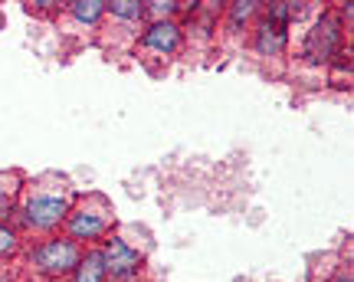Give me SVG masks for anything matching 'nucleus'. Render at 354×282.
Segmentation results:
<instances>
[{
	"instance_id": "obj_15",
	"label": "nucleus",
	"mask_w": 354,
	"mask_h": 282,
	"mask_svg": "<svg viewBox=\"0 0 354 282\" xmlns=\"http://www.w3.org/2000/svg\"><path fill=\"white\" fill-rule=\"evenodd\" d=\"M26 194V178L20 174V171H0V197L3 200H20Z\"/></svg>"
},
{
	"instance_id": "obj_11",
	"label": "nucleus",
	"mask_w": 354,
	"mask_h": 282,
	"mask_svg": "<svg viewBox=\"0 0 354 282\" xmlns=\"http://www.w3.org/2000/svg\"><path fill=\"white\" fill-rule=\"evenodd\" d=\"M69 17H73L79 26L95 30V26H102V20H105V0H76V3H69Z\"/></svg>"
},
{
	"instance_id": "obj_17",
	"label": "nucleus",
	"mask_w": 354,
	"mask_h": 282,
	"mask_svg": "<svg viewBox=\"0 0 354 282\" xmlns=\"http://www.w3.org/2000/svg\"><path fill=\"white\" fill-rule=\"evenodd\" d=\"M328 282H354V272H351V263H342L338 270H335V276H331Z\"/></svg>"
},
{
	"instance_id": "obj_18",
	"label": "nucleus",
	"mask_w": 354,
	"mask_h": 282,
	"mask_svg": "<svg viewBox=\"0 0 354 282\" xmlns=\"http://www.w3.org/2000/svg\"><path fill=\"white\" fill-rule=\"evenodd\" d=\"M13 200H3V197H0V220H10V214H13Z\"/></svg>"
},
{
	"instance_id": "obj_6",
	"label": "nucleus",
	"mask_w": 354,
	"mask_h": 282,
	"mask_svg": "<svg viewBox=\"0 0 354 282\" xmlns=\"http://www.w3.org/2000/svg\"><path fill=\"white\" fill-rule=\"evenodd\" d=\"M145 53H154V56H177V53L184 50V26L180 20H148V24H141V33L135 37Z\"/></svg>"
},
{
	"instance_id": "obj_13",
	"label": "nucleus",
	"mask_w": 354,
	"mask_h": 282,
	"mask_svg": "<svg viewBox=\"0 0 354 282\" xmlns=\"http://www.w3.org/2000/svg\"><path fill=\"white\" fill-rule=\"evenodd\" d=\"M24 250H26V236L13 227L10 220H0V259H3V263H7V259H17Z\"/></svg>"
},
{
	"instance_id": "obj_7",
	"label": "nucleus",
	"mask_w": 354,
	"mask_h": 282,
	"mask_svg": "<svg viewBox=\"0 0 354 282\" xmlns=\"http://www.w3.org/2000/svg\"><path fill=\"white\" fill-rule=\"evenodd\" d=\"M292 43V33L289 26L276 24V20H269V17H256L253 26H250V46H253L256 56H266V59H272V56H286Z\"/></svg>"
},
{
	"instance_id": "obj_14",
	"label": "nucleus",
	"mask_w": 354,
	"mask_h": 282,
	"mask_svg": "<svg viewBox=\"0 0 354 282\" xmlns=\"http://www.w3.org/2000/svg\"><path fill=\"white\" fill-rule=\"evenodd\" d=\"M145 10H148V20H180L184 3H177V0H145Z\"/></svg>"
},
{
	"instance_id": "obj_19",
	"label": "nucleus",
	"mask_w": 354,
	"mask_h": 282,
	"mask_svg": "<svg viewBox=\"0 0 354 282\" xmlns=\"http://www.w3.org/2000/svg\"><path fill=\"white\" fill-rule=\"evenodd\" d=\"M17 282H37V279H17Z\"/></svg>"
},
{
	"instance_id": "obj_2",
	"label": "nucleus",
	"mask_w": 354,
	"mask_h": 282,
	"mask_svg": "<svg viewBox=\"0 0 354 282\" xmlns=\"http://www.w3.org/2000/svg\"><path fill=\"white\" fill-rule=\"evenodd\" d=\"M112 227H115L112 204L102 194H86V197L73 200V207H69V217L63 223V236H69L73 243L86 250V246H99L112 233Z\"/></svg>"
},
{
	"instance_id": "obj_8",
	"label": "nucleus",
	"mask_w": 354,
	"mask_h": 282,
	"mask_svg": "<svg viewBox=\"0 0 354 282\" xmlns=\"http://www.w3.org/2000/svg\"><path fill=\"white\" fill-rule=\"evenodd\" d=\"M263 13V3L259 0H236V3H227L223 7V17L220 24L227 26L230 33H250L253 20Z\"/></svg>"
},
{
	"instance_id": "obj_21",
	"label": "nucleus",
	"mask_w": 354,
	"mask_h": 282,
	"mask_svg": "<svg viewBox=\"0 0 354 282\" xmlns=\"http://www.w3.org/2000/svg\"><path fill=\"white\" fill-rule=\"evenodd\" d=\"M322 282H328V279H322Z\"/></svg>"
},
{
	"instance_id": "obj_1",
	"label": "nucleus",
	"mask_w": 354,
	"mask_h": 282,
	"mask_svg": "<svg viewBox=\"0 0 354 282\" xmlns=\"http://www.w3.org/2000/svg\"><path fill=\"white\" fill-rule=\"evenodd\" d=\"M73 197L66 191H26L10 214V223L24 236H53L63 233V223L69 217Z\"/></svg>"
},
{
	"instance_id": "obj_16",
	"label": "nucleus",
	"mask_w": 354,
	"mask_h": 282,
	"mask_svg": "<svg viewBox=\"0 0 354 282\" xmlns=\"http://www.w3.org/2000/svg\"><path fill=\"white\" fill-rule=\"evenodd\" d=\"M351 66H354L351 63V46H344V50L328 63L331 82H335V86H348V89H351Z\"/></svg>"
},
{
	"instance_id": "obj_10",
	"label": "nucleus",
	"mask_w": 354,
	"mask_h": 282,
	"mask_svg": "<svg viewBox=\"0 0 354 282\" xmlns=\"http://www.w3.org/2000/svg\"><path fill=\"white\" fill-rule=\"evenodd\" d=\"M105 17H112V24L118 26H141L148 20L145 0H112L105 3Z\"/></svg>"
},
{
	"instance_id": "obj_5",
	"label": "nucleus",
	"mask_w": 354,
	"mask_h": 282,
	"mask_svg": "<svg viewBox=\"0 0 354 282\" xmlns=\"http://www.w3.org/2000/svg\"><path fill=\"white\" fill-rule=\"evenodd\" d=\"M105 270H109V282H141L145 272V253L138 246H131L128 240H122L118 233H109L99 243Z\"/></svg>"
},
{
	"instance_id": "obj_3",
	"label": "nucleus",
	"mask_w": 354,
	"mask_h": 282,
	"mask_svg": "<svg viewBox=\"0 0 354 282\" xmlns=\"http://www.w3.org/2000/svg\"><path fill=\"white\" fill-rule=\"evenodd\" d=\"M348 33H351V30L344 26L338 10H335V7H325L322 13H315V20H312L308 30H305L299 56H302L308 66H318V69H322V66H328L331 59L344 50Z\"/></svg>"
},
{
	"instance_id": "obj_9",
	"label": "nucleus",
	"mask_w": 354,
	"mask_h": 282,
	"mask_svg": "<svg viewBox=\"0 0 354 282\" xmlns=\"http://www.w3.org/2000/svg\"><path fill=\"white\" fill-rule=\"evenodd\" d=\"M66 282H109V270H105V259H102L99 246H86L82 250L76 270L66 276Z\"/></svg>"
},
{
	"instance_id": "obj_4",
	"label": "nucleus",
	"mask_w": 354,
	"mask_h": 282,
	"mask_svg": "<svg viewBox=\"0 0 354 282\" xmlns=\"http://www.w3.org/2000/svg\"><path fill=\"white\" fill-rule=\"evenodd\" d=\"M79 256H82V246L73 243L63 233H53V236H39L37 243H30L24 250V259L30 272L39 279H66L69 272L76 270Z\"/></svg>"
},
{
	"instance_id": "obj_20",
	"label": "nucleus",
	"mask_w": 354,
	"mask_h": 282,
	"mask_svg": "<svg viewBox=\"0 0 354 282\" xmlns=\"http://www.w3.org/2000/svg\"><path fill=\"white\" fill-rule=\"evenodd\" d=\"M0 272H3V259H0Z\"/></svg>"
},
{
	"instance_id": "obj_12",
	"label": "nucleus",
	"mask_w": 354,
	"mask_h": 282,
	"mask_svg": "<svg viewBox=\"0 0 354 282\" xmlns=\"http://www.w3.org/2000/svg\"><path fill=\"white\" fill-rule=\"evenodd\" d=\"M305 13H308V7H305V3H289V0H279V3H263V17H269V20H276V24H282V26L299 24Z\"/></svg>"
}]
</instances>
